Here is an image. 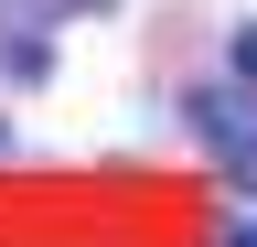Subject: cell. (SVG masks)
<instances>
[{"label":"cell","mask_w":257,"mask_h":247,"mask_svg":"<svg viewBox=\"0 0 257 247\" xmlns=\"http://www.w3.org/2000/svg\"><path fill=\"white\" fill-rule=\"evenodd\" d=\"M225 65H236V86H257V22L236 33V54H225Z\"/></svg>","instance_id":"cell-1"},{"label":"cell","mask_w":257,"mask_h":247,"mask_svg":"<svg viewBox=\"0 0 257 247\" xmlns=\"http://www.w3.org/2000/svg\"><path fill=\"white\" fill-rule=\"evenodd\" d=\"M214 247H257V226H225V236H214Z\"/></svg>","instance_id":"cell-2"}]
</instances>
